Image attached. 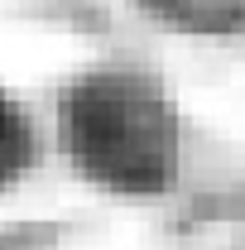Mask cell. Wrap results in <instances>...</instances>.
I'll use <instances>...</instances> for the list:
<instances>
[{"mask_svg":"<svg viewBox=\"0 0 245 250\" xmlns=\"http://www.w3.org/2000/svg\"><path fill=\"white\" fill-rule=\"evenodd\" d=\"M72 154L111 188H159L173 168V130L159 96L130 77H101L72 96Z\"/></svg>","mask_w":245,"mask_h":250,"instance_id":"1","label":"cell"}]
</instances>
